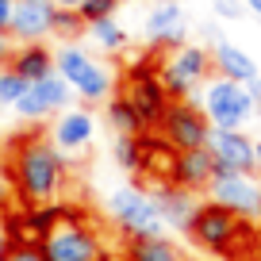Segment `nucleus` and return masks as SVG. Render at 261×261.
Instances as JSON below:
<instances>
[{
	"instance_id": "f257e3e1",
	"label": "nucleus",
	"mask_w": 261,
	"mask_h": 261,
	"mask_svg": "<svg viewBox=\"0 0 261 261\" xmlns=\"http://www.w3.org/2000/svg\"><path fill=\"white\" fill-rule=\"evenodd\" d=\"M16 180V200L19 207H39V204H58L69 185V158L50 142L46 130H27L8 142L4 154Z\"/></svg>"
},
{
	"instance_id": "f03ea898",
	"label": "nucleus",
	"mask_w": 261,
	"mask_h": 261,
	"mask_svg": "<svg viewBox=\"0 0 261 261\" xmlns=\"http://www.w3.org/2000/svg\"><path fill=\"white\" fill-rule=\"evenodd\" d=\"M39 250L46 261H108V246L92 215L65 204L62 219L39 238Z\"/></svg>"
},
{
	"instance_id": "7ed1b4c3",
	"label": "nucleus",
	"mask_w": 261,
	"mask_h": 261,
	"mask_svg": "<svg viewBox=\"0 0 261 261\" xmlns=\"http://www.w3.org/2000/svg\"><path fill=\"white\" fill-rule=\"evenodd\" d=\"M54 73L62 77L69 89H73V96H81V104H108V100L115 96V77L112 69H108L100 58L85 54L81 46H62L54 54Z\"/></svg>"
},
{
	"instance_id": "20e7f679",
	"label": "nucleus",
	"mask_w": 261,
	"mask_h": 261,
	"mask_svg": "<svg viewBox=\"0 0 261 261\" xmlns=\"http://www.w3.org/2000/svg\"><path fill=\"white\" fill-rule=\"evenodd\" d=\"M250 227L253 223H242L234 212L219 207L215 200H200L192 223H188L185 234L192 238V246H200L204 253H215V257H234L238 242L250 238Z\"/></svg>"
},
{
	"instance_id": "39448f33",
	"label": "nucleus",
	"mask_w": 261,
	"mask_h": 261,
	"mask_svg": "<svg viewBox=\"0 0 261 261\" xmlns=\"http://www.w3.org/2000/svg\"><path fill=\"white\" fill-rule=\"evenodd\" d=\"M212 77H215V69H212V50L207 46H188L185 42V46L165 50L158 58V81H162L169 100H188Z\"/></svg>"
},
{
	"instance_id": "423d86ee",
	"label": "nucleus",
	"mask_w": 261,
	"mask_h": 261,
	"mask_svg": "<svg viewBox=\"0 0 261 261\" xmlns=\"http://www.w3.org/2000/svg\"><path fill=\"white\" fill-rule=\"evenodd\" d=\"M108 219L115 223V230L127 238H154V234H165V223L158 215V204L154 196L139 185H123L108 196Z\"/></svg>"
},
{
	"instance_id": "0eeeda50",
	"label": "nucleus",
	"mask_w": 261,
	"mask_h": 261,
	"mask_svg": "<svg viewBox=\"0 0 261 261\" xmlns=\"http://www.w3.org/2000/svg\"><path fill=\"white\" fill-rule=\"evenodd\" d=\"M123 96H127V104L135 108V115L142 119V130H158L165 108L173 104V100L165 96L162 81H158V54L139 58V62L123 73Z\"/></svg>"
},
{
	"instance_id": "6e6552de",
	"label": "nucleus",
	"mask_w": 261,
	"mask_h": 261,
	"mask_svg": "<svg viewBox=\"0 0 261 261\" xmlns=\"http://www.w3.org/2000/svg\"><path fill=\"white\" fill-rule=\"evenodd\" d=\"M204 115L215 130H242V123L257 112V104L250 100L246 85L238 81H223V77H212L204 89Z\"/></svg>"
},
{
	"instance_id": "1a4fd4ad",
	"label": "nucleus",
	"mask_w": 261,
	"mask_h": 261,
	"mask_svg": "<svg viewBox=\"0 0 261 261\" xmlns=\"http://www.w3.org/2000/svg\"><path fill=\"white\" fill-rule=\"evenodd\" d=\"M158 135L169 142L173 150H200L207 146V135H212V123H207L204 108L192 104V100H173L165 108L162 123H158Z\"/></svg>"
},
{
	"instance_id": "9d476101",
	"label": "nucleus",
	"mask_w": 261,
	"mask_h": 261,
	"mask_svg": "<svg viewBox=\"0 0 261 261\" xmlns=\"http://www.w3.org/2000/svg\"><path fill=\"white\" fill-rule=\"evenodd\" d=\"M207 200L234 212L242 223H261V180L253 173H215Z\"/></svg>"
},
{
	"instance_id": "9b49d317",
	"label": "nucleus",
	"mask_w": 261,
	"mask_h": 261,
	"mask_svg": "<svg viewBox=\"0 0 261 261\" xmlns=\"http://www.w3.org/2000/svg\"><path fill=\"white\" fill-rule=\"evenodd\" d=\"M69 100H73V89H69L58 73H50V77H42V81L27 85V92L19 96L16 112H19V119H23V123H42L46 115L65 112Z\"/></svg>"
},
{
	"instance_id": "f8f14e48",
	"label": "nucleus",
	"mask_w": 261,
	"mask_h": 261,
	"mask_svg": "<svg viewBox=\"0 0 261 261\" xmlns=\"http://www.w3.org/2000/svg\"><path fill=\"white\" fill-rule=\"evenodd\" d=\"M207 150L215 158V173H257L253 139L246 130H215L207 135Z\"/></svg>"
},
{
	"instance_id": "ddd939ff",
	"label": "nucleus",
	"mask_w": 261,
	"mask_h": 261,
	"mask_svg": "<svg viewBox=\"0 0 261 261\" xmlns=\"http://www.w3.org/2000/svg\"><path fill=\"white\" fill-rule=\"evenodd\" d=\"M185 35H188V19H185V8H180L177 0H158L154 8L146 16V42L150 50H177L185 46Z\"/></svg>"
},
{
	"instance_id": "4468645a",
	"label": "nucleus",
	"mask_w": 261,
	"mask_h": 261,
	"mask_svg": "<svg viewBox=\"0 0 261 261\" xmlns=\"http://www.w3.org/2000/svg\"><path fill=\"white\" fill-rule=\"evenodd\" d=\"M46 135H50V142H54L62 154H77V150H85L92 142L96 119H92L89 108H65V112L54 115V127H50Z\"/></svg>"
},
{
	"instance_id": "2eb2a0df",
	"label": "nucleus",
	"mask_w": 261,
	"mask_h": 261,
	"mask_svg": "<svg viewBox=\"0 0 261 261\" xmlns=\"http://www.w3.org/2000/svg\"><path fill=\"white\" fill-rule=\"evenodd\" d=\"M215 180V158L207 146L200 150H180L173 158V173H169V185L185 188V192H207V185Z\"/></svg>"
},
{
	"instance_id": "dca6fc26",
	"label": "nucleus",
	"mask_w": 261,
	"mask_h": 261,
	"mask_svg": "<svg viewBox=\"0 0 261 261\" xmlns=\"http://www.w3.org/2000/svg\"><path fill=\"white\" fill-rule=\"evenodd\" d=\"M50 19H54V4L50 0H16V12H12V39L23 46V42H42L50 35Z\"/></svg>"
},
{
	"instance_id": "f3484780",
	"label": "nucleus",
	"mask_w": 261,
	"mask_h": 261,
	"mask_svg": "<svg viewBox=\"0 0 261 261\" xmlns=\"http://www.w3.org/2000/svg\"><path fill=\"white\" fill-rule=\"evenodd\" d=\"M150 196H154L158 215H162L165 227H173V230L185 234L188 223H192V215H196V207H200L196 192H185V188H177V185H154V192H150Z\"/></svg>"
},
{
	"instance_id": "a211bd4d",
	"label": "nucleus",
	"mask_w": 261,
	"mask_h": 261,
	"mask_svg": "<svg viewBox=\"0 0 261 261\" xmlns=\"http://www.w3.org/2000/svg\"><path fill=\"white\" fill-rule=\"evenodd\" d=\"M212 69H215V77H223V81H238V85H246V81L257 77V62H253L242 46L223 42V39L212 46Z\"/></svg>"
},
{
	"instance_id": "6ab92c4d",
	"label": "nucleus",
	"mask_w": 261,
	"mask_h": 261,
	"mask_svg": "<svg viewBox=\"0 0 261 261\" xmlns=\"http://www.w3.org/2000/svg\"><path fill=\"white\" fill-rule=\"evenodd\" d=\"M8 69H12V73H19L27 85H35V81H42V77L54 73V54H50L42 42H23V46H16Z\"/></svg>"
},
{
	"instance_id": "aec40b11",
	"label": "nucleus",
	"mask_w": 261,
	"mask_h": 261,
	"mask_svg": "<svg viewBox=\"0 0 261 261\" xmlns=\"http://www.w3.org/2000/svg\"><path fill=\"white\" fill-rule=\"evenodd\" d=\"M123 261H188V257L169 234H154V238H127Z\"/></svg>"
},
{
	"instance_id": "412c9836",
	"label": "nucleus",
	"mask_w": 261,
	"mask_h": 261,
	"mask_svg": "<svg viewBox=\"0 0 261 261\" xmlns=\"http://www.w3.org/2000/svg\"><path fill=\"white\" fill-rule=\"evenodd\" d=\"M104 115H108V127H112L115 135H146V130H142V119L135 115V108L127 104L123 92H115L104 104Z\"/></svg>"
},
{
	"instance_id": "4be33fe9",
	"label": "nucleus",
	"mask_w": 261,
	"mask_h": 261,
	"mask_svg": "<svg viewBox=\"0 0 261 261\" xmlns=\"http://www.w3.org/2000/svg\"><path fill=\"white\" fill-rule=\"evenodd\" d=\"M112 158L123 173H142V135H115Z\"/></svg>"
},
{
	"instance_id": "5701e85b",
	"label": "nucleus",
	"mask_w": 261,
	"mask_h": 261,
	"mask_svg": "<svg viewBox=\"0 0 261 261\" xmlns=\"http://www.w3.org/2000/svg\"><path fill=\"white\" fill-rule=\"evenodd\" d=\"M85 31H89V39L96 42L104 54H119L123 46H127V31H123L115 19H100V23H85Z\"/></svg>"
},
{
	"instance_id": "b1692460",
	"label": "nucleus",
	"mask_w": 261,
	"mask_h": 261,
	"mask_svg": "<svg viewBox=\"0 0 261 261\" xmlns=\"http://www.w3.org/2000/svg\"><path fill=\"white\" fill-rule=\"evenodd\" d=\"M50 35L54 39H65V42H73L85 35V19L77 8H54V19H50Z\"/></svg>"
},
{
	"instance_id": "393cba45",
	"label": "nucleus",
	"mask_w": 261,
	"mask_h": 261,
	"mask_svg": "<svg viewBox=\"0 0 261 261\" xmlns=\"http://www.w3.org/2000/svg\"><path fill=\"white\" fill-rule=\"evenodd\" d=\"M23 92H27V81L4 65V69H0V108H16Z\"/></svg>"
},
{
	"instance_id": "a878e982",
	"label": "nucleus",
	"mask_w": 261,
	"mask_h": 261,
	"mask_svg": "<svg viewBox=\"0 0 261 261\" xmlns=\"http://www.w3.org/2000/svg\"><path fill=\"white\" fill-rule=\"evenodd\" d=\"M119 4H123V0H81L77 12H81L85 23H100V19H115Z\"/></svg>"
},
{
	"instance_id": "bb28decb",
	"label": "nucleus",
	"mask_w": 261,
	"mask_h": 261,
	"mask_svg": "<svg viewBox=\"0 0 261 261\" xmlns=\"http://www.w3.org/2000/svg\"><path fill=\"white\" fill-rule=\"evenodd\" d=\"M19 200H16V180H12L8 162L0 158V212H16Z\"/></svg>"
},
{
	"instance_id": "cd10ccee",
	"label": "nucleus",
	"mask_w": 261,
	"mask_h": 261,
	"mask_svg": "<svg viewBox=\"0 0 261 261\" xmlns=\"http://www.w3.org/2000/svg\"><path fill=\"white\" fill-rule=\"evenodd\" d=\"M4 261H46V257H42L39 242H16V246H12V253H8Z\"/></svg>"
},
{
	"instance_id": "c85d7f7f",
	"label": "nucleus",
	"mask_w": 261,
	"mask_h": 261,
	"mask_svg": "<svg viewBox=\"0 0 261 261\" xmlns=\"http://www.w3.org/2000/svg\"><path fill=\"white\" fill-rule=\"evenodd\" d=\"M212 8H215L219 19H242L246 4H242V0H212Z\"/></svg>"
},
{
	"instance_id": "c756f323",
	"label": "nucleus",
	"mask_w": 261,
	"mask_h": 261,
	"mask_svg": "<svg viewBox=\"0 0 261 261\" xmlns=\"http://www.w3.org/2000/svg\"><path fill=\"white\" fill-rule=\"evenodd\" d=\"M12 246H16V238H12V223H8V212H0V261L12 253Z\"/></svg>"
},
{
	"instance_id": "7c9ffc66",
	"label": "nucleus",
	"mask_w": 261,
	"mask_h": 261,
	"mask_svg": "<svg viewBox=\"0 0 261 261\" xmlns=\"http://www.w3.org/2000/svg\"><path fill=\"white\" fill-rule=\"evenodd\" d=\"M12 54H16V39H12V31H4V27H0V69L12 62Z\"/></svg>"
},
{
	"instance_id": "2f4dec72",
	"label": "nucleus",
	"mask_w": 261,
	"mask_h": 261,
	"mask_svg": "<svg viewBox=\"0 0 261 261\" xmlns=\"http://www.w3.org/2000/svg\"><path fill=\"white\" fill-rule=\"evenodd\" d=\"M12 12H16V0H0V27L4 31L12 27Z\"/></svg>"
},
{
	"instance_id": "473e14b6",
	"label": "nucleus",
	"mask_w": 261,
	"mask_h": 261,
	"mask_svg": "<svg viewBox=\"0 0 261 261\" xmlns=\"http://www.w3.org/2000/svg\"><path fill=\"white\" fill-rule=\"evenodd\" d=\"M246 92H250V100H253V104L261 108V73L253 77V81H246Z\"/></svg>"
},
{
	"instance_id": "72a5a7b5",
	"label": "nucleus",
	"mask_w": 261,
	"mask_h": 261,
	"mask_svg": "<svg viewBox=\"0 0 261 261\" xmlns=\"http://www.w3.org/2000/svg\"><path fill=\"white\" fill-rule=\"evenodd\" d=\"M50 4H54V8H77L81 0H50Z\"/></svg>"
},
{
	"instance_id": "f704fd0d",
	"label": "nucleus",
	"mask_w": 261,
	"mask_h": 261,
	"mask_svg": "<svg viewBox=\"0 0 261 261\" xmlns=\"http://www.w3.org/2000/svg\"><path fill=\"white\" fill-rule=\"evenodd\" d=\"M246 8H250L253 16H261V0H246Z\"/></svg>"
},
{
	"instance_id": "c9c22d12",
	"label": "nucleus",
	"mask_w": 261,
	"mask_h": 261,
	"mask_svg": "<svg viewBox=\"0 0 261 261\" xmlns=\"http://www.w3.org/2000/svg\"><path fill=\"white\" fill-rule=\"evenodd\" d=\"M253 154H257V165H261V139H253Z\"/></svg>"
}]
</instances>
